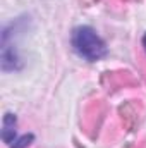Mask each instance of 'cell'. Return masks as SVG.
I'll return each instance as SVG.
<instances>
[{"label":"cell","mask_w":146,"mask_h":148,"mask_svg":"<svg viewBox=\"0 0 146 148\" xmlns=\"http://www.w3.org/2000/svg\"><path fill=\"white\" fill-rule=\"evenodd\" d=\"M72 47L86 60H98L107 55V45L89 26H79L72 31Z\"/></svg>","instance_id":"obj_1"},{"label":"cell","mask_w":146,"mask_h":148,"mask_svg":"<svg viewBox=\"0 0 146 148\" xmlns=\"http://www.w3.org/2000/svg\"><path fill=\"white\" fill-rule=\"evenodd\" d=\"M105 114H107V105L103 100H93L86 107L84 115H83V129L89 138L96 136V131L100 129L105 119Z\"/></svg>","instance_id":"obj_2"},{"label":"cell","mask_w":146,"mask_h":148,"mask_svg":"<svg viewBox=\"0 0 146 148\" xmlns=\"http://www.w3.org/2000/svg\"><path fill=\"white\" fill-rule=\"evenodd\" d=\"M102 83L110 91H115V90L124 88V86H134L136 79L127 71H119V73H105L103 77H102Z\"/></svg>","instance_id":"obj_3"},{"label":"cell","mask_w":146,"mask_h":148,"mask_svg":"<svg viewBox=\"0 0 146 148\" xmlns=\"http://www.w3.org/2000/svg\"><path fill=\"white\" fill-rule=\"evenodd\" d=\"M119 114H120V119H122V124L132 131L136 127V124L139 122V110H138V102H129L126 105H122L119 109Z\"/></svg>","instance_id":"obj_4"},{"label":"cell","mask_w":146,"mask_h":148,"mask_svg":"<svg viewBox=\"0 0 146 148\" xmlns=\"http://www.w3.org/2000/svg\"><path fill=\"white\" fill-rule=\"evenodd\" d=\"M2 138L7 145H14V141H16V115L14 114H5Z\"/></svg>","instance_id":"obj_5"},{"label":"cell","mask_w":146,"mask_h":148,"mask_svg":"<svg viewBox=\"0 0 146 148\" xmlns=\"http://www.w3.org/2000/svg\"><path fill=\"white\" fill-rule=\"evenodd\" d=\"M31 141H33V134H24L23 138L16 140V141H14V145H10V148H26Z\"/></svg>","instance_id":"obj_6"},{"label":"cell","mask_w":146,"mask_h":148,"mask_svg":"<svg viewBox=\"0 0 146 148\" xmlns=\"http://www.w3.org/2000/svg\"><path fill=\"white\" fill-rule=\"evenodd\" d=\"M143 48H145V52H146V35L143 36Z\"/></svg>","instance_id":"obj_7"}]
</instances>
